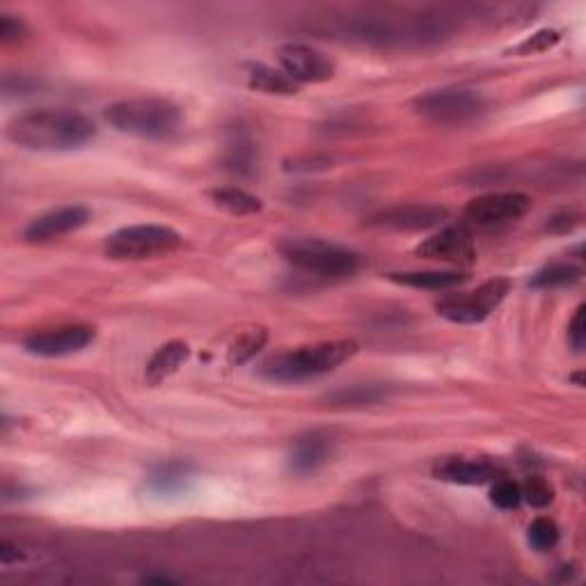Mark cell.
<instances>
[{
    "instance_id": "277c9868",
    "label": "cell",
    "mask_w": 586,
    "mask_h": 586,
    "mask_svg": "<svg viewBox=\"0 0 586 586\" xmlns=\"http://www.w3.org/2000/svg\"><path fill=\"white\" fill-rule=\"evenodd\" d=\"M280 255L300 271L321 277H348L360 266L353 250L321 239H284Z\"/></svg>"
},
{
    "instance_id": "5bb4252c",
    "label": "cell",
    "mask_w": 586,
    "mask_h": 586,
    "mask_svg": "<svg viewBox=\"0 0 586 586\" xmlns=\"http://www.w3.org/2000/svg\"><path fill=\"white\" fill-rule=\"evenodd\" d=\"M435 477L442 481L461 483V486H481L497 479V467L486 461H467V458H445L435 465Z\"/></svg>"
},
{
    "instance_id": "3957f363",
    "label": "cell",
    "mask_w": 586,
    "mask_h": 586,
    "mask_svg": "<svg viewBox=\"0 0 586 586\" xmlns=\"http://www.w3.org/2000/svg\"><path fill=\"white\" fill-rule=\"evenodd\" d=\"M106 122L129 136L163 140L179 131L181 108L161 97L126 99L106 108Z\"/></svg>"
},
{
    "instance_id": "8fae6325",
    "label": "cell",
    "mask_w": 586,
    "mask_h": 586,
    "mask_svg": "<svg viewBox=\"0 0 586 586\" xmlns=\"http://www.w3.org/2000/svg\"><path fill=\"white\" fill-rule=\"evenodd\" d=\"M94 342V328L90 326H65L55 330H44L30 335L23 348L39 358H62L83 351Z\"/></svg>"
},
{
    "instance_id": "52a82bcc",
    "label": "cell",
    "mask_w": 586,
    "mask_h": 586,
    "mask_svg": "<svg viewBox=\"0 0 586 586\" xmlns=\"http://www.w3.org/2000/svg\"><path fill=\"white\" fill-rule=\"evenodd\" d=\"M486 101L470 87H445L415 99V110L426 120L438 124H461L483 113Z\"/></svg>"
},
{
    "instance_id": "8992f818",
    "label": "cell",
    "mask_w": 586,
    "mask_h": 586,
    "mask_svg": "<svg viewBox=\"0 0 586 586\" xmlns=\"http://www.w3.org/2000/svg\"><path fill=\"white\" fill-rule=\"evenodd\" d=\"M511 289L509 280H490L486 284H481L477 291L463 293V296H449L442 298L435 310L451 323H458V326H474V323L486 321L490 312H495L500 307L502 300L506 298V293Z\"/></svg>"
},
{
    "instance_id": "ac0fdd59",
    "label": "cell",
    "mask_w": 586,
    "mask_h": 586,
    "mask_svg": "<svg viewBox=\"0 0 586 586\" xmlns=\"http://www.w3.org/2000/svg\"><path fill=\"white\" fill-rule=\"evenodd\" d=\"M248 83L252 90L264 94H282V97H289V94L298 92V83H293L284 71L261 65V62H255V65L248 67Z\"/></svg>"
},
{
    "instance_id": "f1b7e54d",
    "label": "cell",
    "mask_w": 586,
    "mask_h": 586,
    "mask_svg": "<svg viewBox=\"0 0 586 586\" xmlns=\"http://www.w3.org/2000/svg\"><path fill=\"white\" fill-rule=\"evenodd\" d=\"M559 42V35L554 33V30H543V33L534 35L532 39H527V42H522L518 46V53H536V51H548L550 46H554Z\"/></svg>"
},
{
    "instance_id": "7402d4cb",
    "label": "cell",
    "mask_w": 586,
    "mask_h": 586,
    "mask_svg": "<svg viewBox=\"0 0 586 586\" xmlns=\"http://www.w3.org/2000/svg\"><path fill=\"white\" fill-rule=\"evenodd\" d=\"M582 277V271L573 264H550L538 271L532 277L534 289H559V287H570Z\"/></svg>"
},
{
    "instance_id": "5b68a950",
    "label": "cell",
    "mask_w": 586,
    "mask_h": 586,
    "mask_svg": "<svg viewBox=\"0 0 586 586\" xmlns=\"http://www.w3.org/2000/svg\"><path fill=\"white\" fill-rule=\"evenodd\" d=\"M181 248V234L165 225L124 227L106 241V255L117 261H142L165 257Z\"/></svg>"
},
{
    "instance_id": "603a6c76",
    "label": "cell",
    "mask_w": 586,
    "mask_h": 586,
    "mask_svg": "<svg viewBox=\"0 0 586 586\" xmlns=\"http://www.w3.org/2000/svg\"><path fill=\"white\" fill-rule=\"evenodd\" d=\"M266 330L264 328H252L248 332H243V335H239V339L229 346V362L232 364H243L248 362L250 358H255L257 351L261 346L266 344Z\"/></svg>"
},
{
    "instance_id": "4fadbf2b",
    "label": "cell",
    "mask_w": 586,
    "mask_h": 586,
    "mask_svg": "<svg viewBox=\"0 0 586 586\" xmlns=\"http://www.w3.org/2000/svg\"><path fill=\"white\" fill-rule=\"evenodd\" d=\"M90 220V211L85 207H62L44 216L35 218L33 223L26 227V241L30 243H49L67 236L76 229H81Z\"/></svg>"
},
{
    "instance_id": "30bf717a",
    "label": "cell",
    "mask_w": 586,
    "mask_h": 586,
    "mask_svg": "<svg viewBox=\"0 0 586 586\" xmlns=\"http://www.w3.org/2000/svg\"><path fill=\"white\" fill-rule=\"evenodd\" d=\"M447 209L433 207V204H399V207L383 209L369 216V227L394 229V232H422L447 220Z\"/></svg>"
},
{
    "instance_id": "d4e9b609",
    "label": "cell",
    "mask_w": 586,
    "mask_h": 586,
    "mask_svg": "<svg viewBox=\"0 0 586 586\" xmlns=\"http://www.w3.org/2000/svg\"><path fill=\"white\" fill-rule=\"evenodd\" d=\"M490 502H493L497 509L511 511L518 509L522 502V490L516 481L511 479H497L490 488Z\"/></svg>"
},
{
    "instance_id": "2e32d148",
    "label": "cell",
    "mask_w": 586,
    "mask_h": 586,
    "mask_svg": "<svg viewBox=\"0 0 586 586\" xmlns=\"http://www.w3.org/2000/svg\"><path fill=\"white\" fill-rule=\"evenodd\" d=\"M188 355H190V348L186 342H170L161 346L147 364V380L152 385L163 383L165 378L177 374V371L184 367Z\"/></svg>"
},
{
    "instance_id": "484cf974",
    "label": "cell",
    "mask_w": 586,
    "mask_h": 586,
    "mask_svg": "<svg viewBox=\"0 0 586 586\" xmlns=\"http://www.w3.org/2000/svg\"><path fill=\"white\" fill-rule=\"evenodd\" d=\"M520 490H522V500H527L529 504L536 506V509H543V506H548L554 500L552 486L541 477H532Z\"/></svg>"
},
{
    "instance_id": "6da1fadb",
    "label": "cell",
    "mask_w": 586,
    "mask_h": 586,
    "mask_svg": "<svg viewBox=\"0 0 586 586\" xmlns=\"http://www.w3.org/2000/svg\"><path fill=\"white\" fill-rule=\"evenodd\" d=\"M7 138L33 152H71L97 136V126L85 115L67 108H37L7 124Z\"/></svg>"
},
{
    "instance_id": "ffe728a7",
    "label": "cell",
    "mask_w": 586,
    "mask_h": 586,
    "mask_svg": "<svg viewBox=\"0 0 586 586\" xmlns=\"http://www.w3.org/2000/svg\"><path fill=\"white\" fill-rule=\"evenodd\" d=\"M211 200L216 207L232 213V216H252V213L261 211V202L257 197L241 188H216L211 190Z\"/></svg>"
},
{
    "instance_id": "ba28073f",
    "label": "cell",
    "mask_w": 586,
    "mask_h": 586,
    "mask_svg": "<svg viewBox=\"0 0 586 586\" xmlns=\"http://www.w3.org/2000/svg\"><path fill=\"white\" fill-rule=\"evenodd\" d=\"M532 200L525 193H490L474 197L465 207V220L479 227H493L513 223L525 216Z\"/></svg>"
},
{
    "instance_id": "4316f807",
    "label": "cell",
    "mask_w": 586,
    "mask_h": 586,
    "mask_svg": "<svg viewBox=\"0 0 586 586\" xmlns=\"http://www.w3.org/2000/svg\"><path fill=\"white\" fill-rule=\"evenodd\" d=\"M227 163L234 172H248L252 168V163H255V149H252V142L243 140L239 136V140L229 145Z\"/></svg>"
},
{
    "instance_id": "9a60e30c",
    "label": "cell",
    "mask_w": 586,
    "mask_h": 586,
    "mask_svg": "<svg viewBox=\"0 0 586 586\" xmlns=\"http://www.w3.org/2000/svg\"><path fill=\"white\" fill-rule=\"evenodd\" d=\"M328 458H330L328 438H323V435L319 433H310L293 442L291 454H289V465L293 472L310 474L319 470Z\"/></svg>"
},
{
    "instance_id": "9c48e42d",
    "label": "cell",
    "mask_w": 586,
    "mask_h": 586,
    "mask_svg": "<svg viewBox=\"0 0 586 586\" xmlns=\"http://www.w3.org/2000/svg\"><path fill=\"white\" fill-rule=\"evenodd\" d=\"M282 71L293 83H326L335 76V62L307 44H287L277 51Z\"/></svg>"
},
{
    "instance_id": "f546056e",
    "label": "cell",
    "mask_w": 586,
    "mask_h": 586,
    "mask_svg": "<svg viewBox=\"0 0 586 586\" xmlns=\"http://www.w3.org/2000/svg\"><path fill=\"white\" fill-rule=\"evenodd\" d=\"M23 37V23L10 14H0V42L12 44Z\"/></svg>"
},
{
    "instance_id": "7c38bea8",
    "label": "cell",
    "mask_w": 586,
    "mask_h": 586,
    "mask_svg": "<svg viewBox=\"0 0 586 586\" xmlns=\"http://www.w3.org/2000/svg\"><path fill=\"white\" fill-rule=\"evenodd\" d=\"M417 255L433 261H449V264H470L474 259L472 232L465 225H449L419 243Z\"/></svg>"
},
{
    "instance_id": "cb8c5ba5",
    "label": "cell",
    "mask_w": 586,
    "mask_h": 586,
    "mask_svg": "<svg viewBox=\"0 0 586 586\" xmlns=\"http://www.w3.org/2000/svg\"><path fill=\"white\" fill-rule=\"evenodd\" d=\"M529 543L538 552H548L554 545L559 543V527L557 522L550 518H536L532 525H529Z\"/></svg>"
},
{
    "instance_id": "e0dca14e",
    "label": "cell",
    "mask_w": 586,
    "mask_h": 586,
    "mask_svg": "<svg viewBox=\"0 0 586 586\" xmlns=\"http://www.w3.org/2000/svg\"><path fill=\"white\" fill-rule=\"evenodd\" d=\"M390 280L403 284V287L445 291V289L461 287V284L465 282V275L456 271H417V273H392Z\"/></svg>"
},
{
    "instance_id": "83f0119b",
    "label": "cell",
    "mask_w": 586,
    "mask_h": 586,
    "mask_svg": "<svg viewBox=\"0 0 586 586\" xmlns=\"http://www.w3.org/2000/svg\"><path fill=\"white\" fill-rule=\"evenodd\" d=\"M568 342L575 348L577 353L584 351V342H586V307H577V312L573 319H570L568 326Z\"/></svg>"
},
{
    "instance_id": "44dd1931",
    "label": "cell",
    "mask_w": 586,
    "mask_h": 586,
    "mask_svg": "<svg viewBox=\"0 0 586 586\" xmlns=\"http://www.w3.org/2000/svg\"><path fill=\"white\" fill-rule=\"evenodd\" d=\"M387 399V387L383 385H351L344 390L332 392L328 401L332 406L355 408V406H374V403Z\"/></svg>"
},
{
    "instance_id": "7a4b0ae2",
    "label": "cell",
    "mask_w": 586,
    "mask_h": 586,
    "mask_svg": "<svg viewBox=\"0 0 586 586\" xmlns=\"http://www.w3.org/2000/svg\"><path fill=\"white\" fill-rule=\"evenodd\" d=\"M358 353L355 342H326L316 346H303L298 351L280 353L261 364V376L273 383H300L316 376L328 374L339 364Z\"/></svg>"
},
{
    "instance_id": "d6986e66",
    "label": "cell",
    "mask_w": 586,
    "mask_h": 586,
    "mask_svg": "<svg viewBox=\"0 0 586 586\" xmlns=\"http://www.w3.org/2000/svg\"><path fill=\"white\" fill-rule=\"evenodd\" d=\"M190 477H193V467L188 463H163L149 474V486L161 495H172L179 490H186Z\"/></svg>"
}]
</instances>
